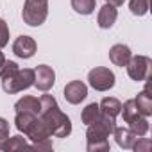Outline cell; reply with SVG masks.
I'll use <instances>...</instances> for the list:
<instances>
[{
	"label": "cell",
	"instance_id": "cell-13",
	"mask_svg": "<svg viewBox=\"0 0 152 152\" xmlns=\"http://www.w3.org/2000/svg\"><path fill=\"white\" fill-rule=\"evenodd\" d=\"M39 109H41V102L39 99L36 97H31V95H25L23 99H20L16 104H15V111L20 113H32V115H39Z\"/></svg>",
	"mask_w": 152,
	"mask_h": 152
},
{
	"label": "cell",
	"instance_id": "cell-7",
	"mask_svg": "<svg viewBox=\"0 0 152 152\" xmlns=\"http://www.w3.org/2000/svg\"><path fill=\"white\" fill-rule=\"evenodd\" d=\"M29 140H32L34 143L36 141H43V140H50L52 138V134H50V131H48V127H47V124L39 118V115L22 131Z\"/></svg>",
	"mask_w": 152,
	"mask_h": 152
},
{
	"label": "cell",
	"instance_id": "cell-25",
	"mask_svg": "<svg viewBox=\"0 0 152 152\" xmlns=\"http://www.w3.org/2000/svg\"><path fill=\"white\" fill-rule=\"evenodd\" d=\"M32 148H38V150H50V148H52V141H50V140L36 141V143L32 145Z\"/></svg>",
	"mask_w": 152,
	"mask_h": 152
},
{
	"label": "cell",
	"instance_id": "cell-20",
	"mask_svg": "<svg viewBox=\"0 0 152 152\" xmlns=\"http://www.w3.org/2000/svg\"><path fill=\"white\" fill-rule=\"evenodd\" d=\"M25 147H29L27 145V140L25 138H22V136H9V140L6 141V145H4V150H20V148H25Z\"/></svg>",
	"mask_w": 152,
	"mask_h": 152
},
{
	"label": "cell",
	"instance_id": "cell-16",
	"mask_svg": "<svg viewBox=\"0 0 152 152\" xmlns=\"http://www.w3.org/2000/svg\"><path fill=\"white\" fill-rule=\"evenodd\" d=\"M100 107H99V104H95V102H91V104H88L84 109H83V113H81V120H83V124L84 125H91V124H95L99 118H100Z\"/></svg>",
	"mask_w": 152,
	"mask_h": 152
},
{
	"label": "cell",
	"instance_id": "cell-8",
	"mask_svg": "<svg viewBox=\"0 0 152 152\" xmlns=\"http://www.w3.org/2000/svg\"><path fill=\"white\" fill-rule=\"evenodd\" d=\"M36 48H38V45H36L34 38L25 36V34L18 36V38L15 39V43H13V52H15V56L20 57V59H31V57L36 54Z\"/></svg>",
	"mask_w": 152,
	"mask_h": 152
},
{
	"label": "cell",
	"instance_id": "cell-22",
	"mask_svg": "<svg viewBox=\"0 0 152 152\" xmlns=\"http://www.w3.org/2000/svg\"><path fill=\"white\" fill-rule=\"evenodd\" d=\"M7 140H9V122L0 116V150H4Z\"/></svg>",
	"mask_w": 152,
	"mask_h": 152
},
{
	"label": "cell",
	"instance_id": "cell-12",
	"mask_svg": "<svg viewBox=\"0 0 152 152\" xmlns=\"http://www.w3.org/2000/svg\"><path fill=\"white\" fill-rule=\"evenodd\" d=\"M116 18H118V11H116V7L111 6V4H106V6H102V7L99 9L97 23H99L100 29H111V27L115 25Z\"/></svg>",
	"mask_w": 152,
	"mask_h": 152
},
{
	"label": "cell",
	"instance_id": "cell-21",
	"mask_svg": "<svg viewBox=\"0 0 152 152\" xmlns=\"http://www.w3.org/2000/svg\"><path fill=\"white\" fill-rule=\"evenodd\" d=\"M20 66L15 63V61H4V64L0 66V79H6V77H9V75H13L16 70H18Z\"/></svg>",
	"mask_w": 152,
	"mask_h": 152
},
{
	"label": "cell",
	"instance_id": "cell-4",
	"mask_svg": "<svg viewBox=\"0 0 152 152\" xmlns=\"http://www.w3.org/2000/svg\"><path fill=\"white\" fill-rule=\"evenodd\" d=\"M150 66H152V61L147 56H131L129 63L125 64L129 77L136 83H143L150 77Z\"/></svg>",
	"mask_w": 152,
	"mask_h": 152
},
{
	"label": "cell",
	"instance_id": "cell-6",
	"mask_svg": "<svg viewBox=\"0 0 152 152\" xmlns=\"http://www.w3.org/2000/svg\"><path fill=\"white\" fill-rule=\"evenodd\" d=\"M56 84V72L52 70V66L47 64H39L34 70V86L39 91H48L52 90V86Z\"/></svg>",
	"mask_w": 152,
	"mask_h": 152
},
{
	"label": "cell",
	"instance_id": "cell-24",
	"mask_svg": "<svg viewBox=\"0 0 152 152\" xmlns=\"http://www.w3.org/2000/svg\"><path fill=\"white\" fill-rule=\"evenodd\" d=\"M132 148H134L136 152H148V150L152 148V141H150L148 138H138Z\"/></svg>",
	"mask_w": 152,
	"mask_h": 152
},
{
	"label": "cell",
	"instance_id": "cell-11",
	"mask_svg": "<svg viewBox=\"0 0 152 152\" xmlns=\"http://www.w3.org/2000/svg\"><path fill=\"white\" fill-rule=\"evenodd\" d=\"M113 134H115V140H116L118 147H122V148H125V150L132 148L134 143H136V140L140 138V136H138L134 131H131L129 127H115Z\"/></svg>",
	"mask_w": 152,
	"mask_h": 152
},
{
	"label": "cell",
	"instance_id": "cell-18",
	"mask_svg": "<svg viewBox=\"0 0 152 152\" xmlns=\"http://www.w3.org/2000/svg\"><path fill=\"white\" fill-rule=\"evenodd\" d=\"M72 7L79 15H91L97 7L95 0H72Z\"/></svg>",
	"mask_w": 152,
	"mask_h": 152
},
{
	"label": "cell",
	"instance_id": "cell-19",
	"mask_svg": "<svg viewBox=\"0 0 152 152\" xmlns=\"http://www.w3.org/2000/svg\"><path fill=\"white\" fill-rule=\"evenodd\" d=\"M127 125H129V129L134 131L138 136H145V134L148 132V120H147V116H140V118L132 120V122L127 124Z\"/></svg>",
	"mask_w": 152,
	"mask_h": 152
},
{
	"label": "cell",
	"instance_id": "cell-23",
	"mask_svg": "<svg viewBox=\"0 0 152 152\" xmlns=\"http://www.w3.org/2000/svg\"><path fill=\"white\" fill-rule=\"evenodd\" d=\"M7 43H9V27L0 18V48H4Z\"/></svg>",
	"mask_w": 152,
	"mask_h": 152
},
{
	"label": "cell",
	"instance_id": "cell-15",
	"mask_svg": "<svg viewBox=\"0 0 152 152\" xmlns=\"http://www.w3.org/2000/svg\"><path fill=\"white\" fill-rule=\"evenodd\" d=\"M99 107H100V113L102 115H107V116L116 118L120 115V111H122V102L118 99H115V97H106L99 104Z\"/></svg>",
	"mask_w": 152,
	"mask_h": 152
},
{
	"label": "cell",
	"instance_id": "cell-14",
	"mask_svg": "<svg viewBox=\"0 0 152 152\" xmlns=\"http://www.w3.org/2000/svg\"><path fill=\"white\" fill-rule=\"evenodd\" d=\"M134 104H136V109L143 115V116H150L152 115V97L148 93V84L145 86L143 91H140L134 99Z\"/></svg>",
	"mask_w": 152,
	"mask_h": 152
},
{
	"label": "cell",
	"instance_id": "cell-9",
	"mask_svg": "<svg viewBox=\"0 0 152 152\" xmlns=\"http://www.w3.org/2000/svg\"><path fill=\"white\" fill-rule=\"evenodd\" d=\"M88 97V86L83 81H72L64 86V99L70 104H81Z\"/></svg>",
	"mask_w": 152,
	"mask_h": 152
},
{
	"label": "cell",
	"instance_id": "cell-17",
	"mask_svg": "<svg viewBox=\"0 0 152 152\" xmlns=\"http://www.w3.org/2000/svg\"><path fill=\"white\" fill-rule=\"evenodd\" d=\"M122 118H124V122L125 124H131L132 120H136V118H140V116H143L138 109H136V104H134V99H131V100H127L124 106H122Z\"/></svg>",
	"mask_w": 152,
	"mask_h": 152
},
{
	"label": "cell",
	"instance_id": "cell-1",
	"mask_svg": "<svg viewBox=\"0 0 152 152\" xmlns=\"http://www.w3.org/2000/svg\"><path fill=\"white\" fill-rule=\"evenodd\" d=\"M41 109H39V118L47 124L48 131L56 138H66L72 132V122L70 118L59 109L57 100L52 95H43L39 99Z\"/></svg>",
	"mask_w": 152,
	"mask_h": 152
},
{
	"label": "cell",
	"instance_id": "cell-2",
	"mask_svg": "<svg viewBox=\"0 0 152 152\" xmlns=\"http://www.w3.org/2000/svg\"><path fill=\"white\" fill-rule=\"evenodd\" d=\"M34 86V70L32 68H18L13 75L2 79V88L6 93H20Z\"/></svg>",
	"mask_w": 152,
	"mask_h": 152
},
{
	"label": "cell",
	"instance_id": "cell-10",
	"mask_svg": "<svg viewBox=\"0 0 152 152\" xmlns=\"http://www.w3.org/2000/svg\"><path fill=\"white\" fill-rule=\"evenodd\" d=\"M131 56H132L131 48L127 45H124V43H116V45H113L109 48V59H111V63L116 64V66H120V68H124L129 63Z\"/></svg>",
	"mask_w": 152,
	"mask_h": 152
},
{
	"label": "cell",
	"instance_id": "cell-26",
	"mask_svg": "<svg viewBox=\"0 0 152 152\" xmlns=\"http://www.w3.org/2000/svg\"><path fill=\"white\" fill-rule=\"evenodd\" d=\"M107 4H111V6H115V7H118V6H122L125 0H106Z\"/></svg>",
	"mask_w": 152,
	"mask_h": 152
},
{
	"label": "cell",
	"instance_id": "cell-3",
	"mask_svg": "<svg viewBox=\"0 0 152 152\" xmlns=\"http://www.w3.org/2000/svg\"><path fill=\"white\" fill-rule=\"evenodd\" d=\"M48 16V0H25L22 18L31 27H39Z\"/></svg>",
	"mask_w": 152,
	"mask_h": 152
},
{
	"label": "cell",
	"instance_id": "cell-27",
	"mask_svg": "<svg viewBox=\"0 0 152 152\" xmlns=\"http://www.w3.org/2000/svg\"><path fill=\"white\" fill-rule=\"evenodd\" d=\"M4 61H6V57H4V52H2V48H0V66L4 64Z\"/></svg>",
	"mask_w": 152,
	"mask_h": 152
},
{
	"label": "cell",
	"instance_id": "cell-5",
	"mask_svg": "<svg viewBox=\"0 0 152 152\" xmlns=\"http://www.w3.org/2000/svg\"><path fill=\"white\" fill-rule=\"evenodd\" d=\"M88 81H90V86L97 91H107L115 86V73L109 70V68H104V66H99V68H93L90 73H88Z\"/></svg>",
	"mask_w": 152,
	"mask_h": 152
}]
</instances>
